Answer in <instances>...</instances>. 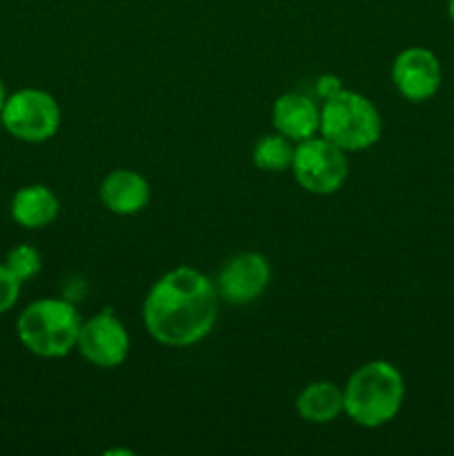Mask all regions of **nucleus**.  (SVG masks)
I'll return each instance as SVG.
<instances>
[{
  "label": "nucleus",
  "mask_w": 454,
  "mask_h": 456,
  "mask_svg": "<svg viewBox=\"0 0 454 456\" xmlns=\"http://www.w3.org/2000/svg\"><path fill=\"white\" fill-rule=\"evenodd\" d=\"M216 285L194 267H176L151 285L142 303V321L154 341L187 347L203 341L216 325Z\"/></svg>",
  "instance_id": "nucleus-1"
},
{
  "label": "nucleus",
  "mask_w": 454,
  "mask_h": 456,
  "mask_svg": "<svg viewBox=\"0 0 454 456\" xmlns=\"http://www.w3.org/2000/svg\"><path fill=\"white\" fill-rule=\"evenodd\" d=\"M403 401V374L390 361H369L347 381L343 412L361 428H381L401 412Z\"/></svg>",
  "instance_id": "nucleus-2"
},
{
  "label": "nucleus",
  "mask_w": 454,
  "mask_h": 456,
  "mask_svg": "<svg viewBox=\"0 0 454 456\" xmlns=\"http://www.w3.org/2000/svg\"><path fill=\"white\" fill-rule=\"evenodd\" d=\"M78 310L65 298H38L16 321L18 341L40 359H62L78 343Z\"/></svg>",
  "instance_id": "nucleus-3"
},
{
  "label": "nucleus",
  "mask_w": 454,
  "mask_h": 456,
  "mask_svg": "<svg viewBox=\"0 0 454 456\" xmlns=\"http://www.w3.org/2000/svg\"><path fill=\"white\" fill-rule=\"evenodd\" d=\"M320 136L343 151H361L381 138L383 120L369 98L341 89L320 107Z\"/></svg>",
  "instance_id": "nucleus-4"
},
{
  "label": "nucleus",
  "mask_w": 454,
  "mask_h": 456,
  "mask_svg": "<svg viewBox=\"0 0 454 456\" xmlns=\"http://www.w3.org/2000/svg\"><path fill=\"white\" fill-rule=\"evenodd\" d=\"M4 132L22 142H45L61 127V107L43 89H18L9 94L0 111Z\"/></svg>",
  "instance_id": "nucleus-5"
},
{
  "label": "nucleus",
  "mask_w": 454,
  "mask_h": 456,
  "mask_svg": "<svg viewBox=\"0 0 454 456\" xmlns=\"http://www.w3.org/2000/svg\"><path fill=\"white\" fill-rule=\"evenodd\" d=\"M292 172L298 185L316 196H329L343 187L350 174L345 151L323 136H312L294 147Z\"/></svg>",
  "instance_id": "nucleus-6"
},
{
  "label": "nucleus",
  "mask_w": 454,
  "mask_h": 456,
  "mask_svg": "<svg viewBox=\"0 0 454 456\" xmlns=\"http://www.w3.org/2000/svg\"><path fill=\"white\" fill-rule=\"evenodd\" d=\"M76 347L85 361L96 368L111 370L123 365L127 359L129 334L118 316L114 314V310L107 307V310L93 314L92 319L83 321Z\"/></svg>",
  "instance_id": "nucleus-7"
},
{
  "label": "nucleus",
  "mask_w": 454,
  "mask_h": 456,
  "mask_svg": "<svg viewBox=\"0 0 454 456\" xmlns=\"http://www.w3.org/2000/svg\"><path fill=\"white\" fill-rule=\"evenodd\" d=\"M270 263L258 252H240L223 265L216 276L218 298L231 305H247L256 301L270 285Z\"/></svg>",
  "instance_id": "nucleus-8"
},
{
  "label": "nucleus",
  "mask_w": 454,
  "mask_h": 456,
  "mask_svg": "<svg viewBox=\"0 0 454 456\" xmlns=\"http://www.w3.org/2000/svg\"><path fill=\"white\" fill-rule=\"evenodd\" d=\"M441 62L430 49L408 47L392 62V80L403 98L423 102L434 96L441 87Z\"/></svg>",
  "instance_id": "nucleus-9"
},
{
  "label": "nucleus",
  "mask_w": 454,
  "mask_h": 456,
  "mask_svg": "<svg viewBox=\"0 0 454 456\" xmlns=\"http://www.w3.org/2000/svg\"><path fill=\"white\" fill-rule=\"evenodd\" d=\"M272 123L276 132L294 142L316 136L320 127V110L305 94H283L272 107Z\"/></svg>",
  "instance_id": "nucleus-10"
},
{
  "label": "nucleus",
  "mask_w": 454,
  "mask_h": 456,
  "mask_svg": "<svg viewBox=\"0 0 454 456\" xmlns=\"http://www.w3.org/2000/svg\"><path fill=\"white\" fill-rule=\"evenodd\" d=\"M101 200L109 212L132 216L150 203V183L132 169H114L101 183Z\"/></svg>",
  "instance_id": "nucleus-11"
},
{
  "label": "nucleus",
  "mask_w": 454,
  "mask_h": 456,
  "mask_svg": "<svg viewBox=\"0 0 454 456\" xmlns=\"http://www.w3.org/2000/svg\"><path fill=\"white\" fill-rule=\"evenodd\" d=\"M58 212V196L47 185H25L12 199V218L25 230H43L52 225Z\"/></svg>",
  "instance_id": "nucleus-12"
},
{
  "label": "nucleus",
  "mask_w": 454,
  "mask_h": 456,
  "mask_svg": "<svg viewBox=\"0 0 454 456\" xmlns=\"http://www.w3.org/2000/svg\"><path fill=\"white\" fill-rule=\"evenodd\" d=\"M296 412L307 423L323 426V423L334 421L343 412V390L332 381L310 383L296 396Z\"/></svg>",
  "instance_id": "nucleus-13"
},
{
  "label": "nucleus",
  "mask_w": 454,
  "mask_h": 456,
  "mask_svg": "<svg viewBox=\"0 0 454 456\" xmlns=\"http://www.w3.org/2000/svg\"><path fill=\"white\" fill-rule=\"evenodd\" d=\"M252 160L263 172H285V169H292L294 147L289 145V138H285L283 134H267V136L258 138V142L254 145Z\"/></svg>",
  "instance_id": "nucleus-14"
},
{
  "label": "nucleus",
  "mask_w": 454,
  "mask_h": 456,
  "mask_svg": "<svg viewBox=\"0 0 454 456\" xmlns=\"http://www.w3.org/2000/svg\"><path fill=\"white\" fill-rule=\"evenodd\" d=\"M4 265L9 267L13 276H16L20 283H27V281L36 279L38 272L43 270V256H40L38 249L34 245L20 243L16 248H12L4 256Z\"/></svg>",
  "instance_id": "nucleus-15"
},
{
  "label": "nucleus",
  "mask_w": 454,
  "mask_h": 456,
  "mask_svg": "<svg viewBox=\"0 0 454 456\" xmlns=\"http://www.w3.org/2000/svg\"><path fill=\"white\" fill-rule=\"evenodd\" d=\"M20 281L9 272L4 263H0V314L12 310L20 297Z\"/></svg>",
  "instance_id": "nucleus-16"
},
{
  "label": "nucleus",
  "mask_w": 454,
  "mask_h": 456,
  "mask_svg": "<svg viewBox=\"0 0 454 456\" xmlns=\"http://www.w3.org/2000/svg\"><path fill=\"white\" fill-rule=\"evenodd\" d=\"M341 89H343L341 80H338V76L334 74H325L316 80V96H319L320 101H328V98L336 96Z\"/></svg>",
  "instance_id": "nucleus-17"
},
{
  "label": "nucleus",
  "mask_w": 454,
  "mask_h": 456,
  "mask_svg": "<svg viewBox=\"0 0 454 456\" xmlns=\"http://www.w3.org/2000/svg\"><path fill=\"white\" fill-rule=\"evenodd\" d=\"M7 89H4V83H3V78H0V111H3V107H4V101H7Z\"/></svg>",
  "instance_id": "nucleus-18"
},
{
  "label": "nucleus",
  "mask_w": 454,
  "mask_h": 456,
  "mask_svg": "<svg viewBox=\"0 0 454 456\" xmlns=\"http://www.w3.org/2000/svg\"><path fill=\"white\" fill-rule=\"evenodd\" d=\"M448 13H450V18H452V22H454V0H450V3H448Z\"/></svg>",
  "instance_id": "nucleus-19"
}]
</instances>
